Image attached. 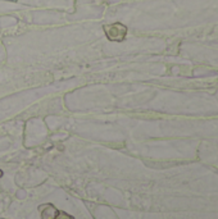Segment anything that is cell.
Listing matches in <instances>:
<instances>
[{
	"instance_id": "7a4b0ae2",
	"label": "cell",
	"mask_w": 218,
	"mask_h": 219,
	"mask_svg": "<svg viewBox=\"0 0 218 219\" xmlns=\"http://www.w3.org/2000/svg\"><path fill=\"white\" fill-rule=\"evenodd\" d=\"M55 219H73L71 215H68L67 213H62V211H58L57 213V217H55Z\"/></svg>"
},
{
	"instance_id": "6da1fadb",
	"label": "cell",
	"mask_w": 218,
	"mask_h": 219,
	"mask_svg": "<svg viewBox=\"0 0 218 219\" xmlns=\"http://www.w3.org/2000/svg\"><path fill=\"white\" fill-rule=\"evenodd\" d=\"M105 35L110 41H122L126 36L127 28L122 23H113L104 27Z\"/></svg>"
}]
</instances>
